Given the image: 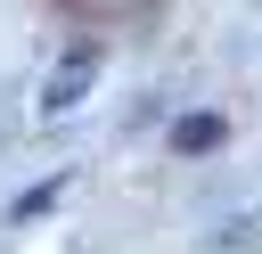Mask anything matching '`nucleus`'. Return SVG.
<instances>
[{"label": "nucleus", "mask_w": 262, "mask_h": 254, "mask_svg": "<svg viewBox=\"0 0 262 254\" xmlns=\"http://www.w3.org/2000/svg\"><path fill=\"white\" fill-rule=\"evenodd\" d=\"M213 139H221V123H213V115H196V123H180V147H213Z\"/></svg>", "instance_id": "obj_1"}]
</instances>
